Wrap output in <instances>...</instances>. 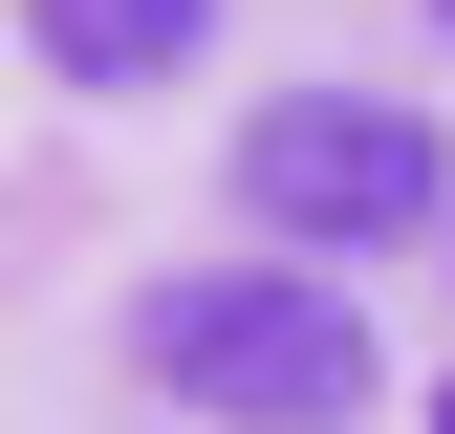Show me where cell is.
<instances>
[{"instance_id": "obj_1", "label": "cell", "mask_w": 455, "mask_h": 434, "mask_svg": "<svg viewBox=\"0 0 455 434\" xmlns=\"http://www.w3.org/2000/svg\"><path fill=\"white\" fill-rule=\"evenodd\" d=\"M131 369L217 434H347L369 413V304L325 261H196V283L131 304Z\"/></svg>"}, {"instance_id": "obj_2", "label": "cell", "mask_w": 455, "mask_h": 434, "mask_svg": "<svg viewBox=\"0 0 455 434\" xmlns=\"http://www.w3.org/2000/svg\"><path fill=\"white\" fill-rule=\"evenodd\" d=\"M239 217H260V261L282 239H304V261H369V239H434V217H455V152L412 131V108H369V87H282L239 131Z\"/></svg>"}, {"instance_id": "obj_3", "label": "cell", "mask_w": 455, "mask_h": 434, "mask_svg": "<svg viewBox=\"0 0 455 434\" xmlns=\"http://www.w3.org/2000/svg\"><path fill=\"white\" fill-rule=\"evenodd\" d=\"M22 44L66 87H174L196 44H217V0H22Z\"/></svg>"}, {"instance_id": "obj_4", "label": "cell", "mask_w": 455, "mask_h": 434, "mask_svg": "<svg viewBox=\"0 0 455 434\" xmlns=\"http://www.w3.org/2000/svg\"><path fill=\"white\" fill-rule=\"evenodd\" d=\"M434 434H455V413H434Z\"/></svg>"}]
</instances>
